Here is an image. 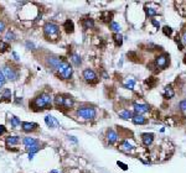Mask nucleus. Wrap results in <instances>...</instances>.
Returning <instances> with one entry per match:
<instances>
[{
	"mask_svg": "<svg viewBox=\"0 0 186 173\" xmlns=\"http://www.w3.org/2000/svg\"><path fill=\"white\" fill-rule=\"evenodd\" d=\"M52 104V97L47 93L40 94L39 97H36L32 101V105L35 108H37V110H44V109H49V106Z\"/></svg>",
	"mask_w": 186,
	"mask_h": 173,
	"instance_id": "f257e3e1",
	"label": "nucleus"
},
{
	"mask_svg": "<svg viewBox=\"0 0 186 173\" xmlns=\"http://www.w3.org/2000/svg\"><path fill=\"white\" fill-rule=\"evenodd\" d=\"M57 73L62 79H70L72 77V73H73V68L66 59H62L60 67L57 68Z\"/></svg>",
	"mask_w": 186,
	"mask_h": 173,
	"instance_id": "f03ea898",
	"label": "nucleus"
},
{
	"mask_svg": "<svg viewBox=\"0 0 186 173\" xmlns=\"http://www.w3.org/2000/svg\"><path fill=\"white\" fill-rule=\"evenodd\" d=\"M44 32H45V36L49 40H56L60 36V27L56 25V23L49 22L45 25Z\"/></svg>",
	"mask_w": 186,
	"mask_h": 173,
	"instance_id": "7ed1b4c3",
	"label": "nucleus"
},
{
	"mask_svg": "<svg viewBox=\"0 0 186 173\" xmlns=\"http://www.w3.org/2000/svg\"><path fill=\"white\" fill-rule=\"evenodd\" d=\"M96 115H97V111L91 106H83V108H80L77 110V116L83 119V120H93Z\"/></svg>",
	"mask_w": 186,
	"mask_h": 173,
	"instance_id": "20e7f679",
	"label": "nucleus"
},
{
	"mask_svg": "<svg viewBox=\"0 0 186 173\" xmlns=\"http://www.w3.org/2000/svg\"><path fill=\"white\" fill-rule=\"evenodd\" d=\"M1 72L5 77V79H8V80L15 82L17 78H19V70L14 67H11V65H5Z\"/></svg>",
	"mask_w": 186,
	"mask_h": 173,
	"instance_id": "39448f33",
	"label": "nucleus"
},
{
	"mask_svg": "<svg viewBox=\"0 0 186 173\" xmlns=\"http://www.w3.org/2000/svg\"><path fill=\"white\" fill-rule=\"evenodd\" d=\"M170 63V56L164 53V55H160L157 57L155 59V65H157L158 68H161V69H165L167 65Z\"/></svg>",
	"mask_w": 186,
	"mask_h": 173,
	"instance_id": "423d86ee",
	"label": "nucleus"
},
{
	"mask_svg": "<svg viewBox=\"0 0 186 173\" xmlns=\"http://www.w3.org/2000/svg\"><path fill=\"white\" fill-rule=\"evenodd\" d=\"M62 62V58L60 57H55V56H50L46 59V64L52 69V70H57V68L60 67V64Z\"/></svg>",
	"mask_w": 186,
	"mask_h": 173,
	"instance_id": "0eeeda50",
	"label": "nucleus"
},
{
	"mask_svg": "<svg viewBox=\"0 0 186 173\" xmlns=\"http://www.w3.org/2000/svg\"><path fill=\"white\" fill-rule=\"evenodd\" d=\"M83 78H85V80L86 82H88V83H96L98 80V78H97V74H96L92 69H89V68H87V69H85L83 70Z\"/></svg>",
	"mask_w": 186,
	"mask_h": 173,
	"instance_id": "6e6552de",
	"label": "nucleus"
},
{
	"mask_svg": "<svg viewBox=\"0 0 186 173\" xmlns=\"http://www.w3.org/2000/svg\"><path fill=\"white\" fill-rule=\"evenodd\" d=\"M133 108H134V111H135V115H143L145 112L149 111V105L147 104H140V103H134L133 104Z\"/></svg>",
	"mask_w": 186,
	"mask_h": 173,
	"instance_id": "1a4fd4ad",
	"label": "nucleus"
},
{
	"mask_svg": "<svg viewBox=\"0 0 186 173\" xmlns=\"http://www.w3.org/2000/svg\"><path fill=\"white\" fill-rule=\"evenodd\" d=\"M118 148H119V150H121V151H123V152H127V153H129V152H130V151L134 148V145L131 144V142H130L129 140H124V141L122 142V144L118 146Z\"/></svg>",
	"mask_w": 186,
	"mask_h": 173,
	"instance_id": "9d476101",
	"label": "nucleus"
},
{
	"mask_svg": "<svg viewBox=\"0 0 186 173\" xmlns=\"http://www.w3.org/2000/svg\"><path fill=\"white\" fill-rule=\"evenodd\" d=\"M21 129L24 132H32L37 129V124L35 122H21Z\"/></svg>",
	"mask_w": 186,
	"mask_h": 173,
	"instance_id": "9b49d317",
	"label": "nucleus"
},
{
	"mask_svg": "<svg viewBox=\"0 0 186 173\" xmlns=\"http://www.w3.org/2000/svg\"><path fill=\"white\" fill-rule=\"evenodd\" d=\"M118 135L116 131H113V130H108V132H107V140H108V144L109 145H113V144H116V142L118 141Z\"/></svg>",
	"mask_w": 186,
	"mask_h": 173,
	"instance_id": "f8f14e48",
	"label": "nucleus"
},
{
	"mask_svg": "<svg viewBox=\"0 0 186 173\" xmlns=\"http://www.w3.org/2000/svg\"><path fill=\"white\" fill-rule=\"evenodd\" d=\"M141 140H143V144L145 146H150L154 141V134H143Z\"/></svg>",
	"mask_w": 186,
	"mask_h": 173,
	"instance_id": "ddd939ff",
	"label": "nucleus"
},
{
	"mask_svg": "<svg viewBox=\"0 0 186 173\" xmlns=\"http://www.w3.org/2000/svg\"><path fill=\"white\" fill-rule=\"evenodd\" d=\"M45 122H46L47 126L51 127V129H53L55 126H57V125H60L57 119L53 117V116H45Z\"/></svg>",
	"mask_w": 186,
	"mask_h": 173,
	"instance_id": "4468645a",
	"label": "nucleus"
},
{
	"mask_svg": "<svg viewBox=\"0 0 186 173\" xmlns=\"http://www.w3.org/2000/svg\"><path fill=\"white\" fill-rule=\"evenodd\" d=\"M131 121H133L135 125H144V124H147V119L143 115H133Z\"/></svg>",
	"mask_w": 186,
	"mask_h": 173,
	"instance_id": "2eb2a0df",
	"label": "nucleus"
},
{
	"mask_svg": "<svg viewBox=\"0 0 186 173\" xmlns=\"http://www.w3.org/2000/svg\"><path fill=\"white\" fill-rule=\"evenodd\" d=\"M70 61L73 63L76 67H78V65L82 64V59H81L80 55H77V53H72V55L70 56Z\"/></svg>",
	"mask_w": 186,
	"mask_h": 173,
	"instance_id": "dca6fc26",
	"label": "nucleus"
},
{
	"mask_svg": "<svg viewBox=\"0 0 186 173\" xmlns=\"http://www.w3.org/2000/svg\"><path fill=\"white\" fill-rule=\"evenodd\" d=\"M163 94L166 99H171V98H174V95H175V92H174V88L171 85H167V87H165Z\"/></svg>",
	"mask_w": 186,
	"mask_h": 173,
	"instance_id": "f3484780",
	"label": "nucleus"
},
{
	"mask_svg": "<svg viewBox=\"0 0 186 173\" xmlns=\"http://www.w3.org/2000/svg\"><path fill=\"white\" fill-rule=\"evenodd\" d=\"M73 104H75V101H73V99H72L71 97H65L63 98V106H62V108L71 109L72 106H73Z\"/></svg>",
	"mask_w": 186,
	"mask_h": 173,
	"instance_id": "a211bd4d",
	"label": "nucleus"
},
{
	"mask_svg": "<svg viewBox=\"0 0 186 173\" xmlns=\"http://www.w3.org/2000/svg\"><path fill=\"white\" fill-rule=\"evenodd\" d=\"M19 142H20L19 136H9V137H6V145H8V146L17 145Z\"/></svg>",
	"mask_w": 186,
	"mask_h": 173,
	"instance_id": "6ab92c4d",
	"label": "nucleus"
},
{
	"mask_svg": "<svg viewBox=\"0 0 186 173\" xmlns=\"http://www.w3.org/2000/svg\"><path fill=\"white\" fill-rule=\"evenodd\" d=\"M82 25H83V28H86V30L93 28L94 27V21H93V19H85L82 21Z\"/></svg>",
	"mask_w": 186,
	"mask_h": 173,
	"instance_id": "aec40b11",
	"label": "nucleus"
},
{
	"mask_svg": "<svg viewBox=\"0 0 186 173\" xmlns=\"http://www.w3.org/2000/svg\"><path fill=\"white\" fill-rule=\"evenodd\" d=\"M118 114H119V116H121L122 119H124V120H128V119L133 117V114H131L129 110H121Z\"/></svg>",
	"mask_w": 186,
	"mask_h": 173,
	"instance_id": "412c9836",
	"label": "nucleus"
},
{
	"mask_svg": "<svg viewBox=\"0 0 186 173\" xmlns=\"http://www.w3.org/2000/svg\"><path fill=\"white\" fill-rule=\"evenodd\" d=\"M22 144L25 145L26 147H29V146H31V145L37 144V141H36L35 139H32V137H24V139H22Z\"/></svg>",
	"mask_w": 186,
	"mask_h": 173,
	"instance_id": "4be33fe9",
	"label": "nucleus"
},
{
	"mask_svg": "<svg viewBox=\"0 0 186 173\" xmlns=\"http://www.w3.org/2000/svg\"><path fill=\"white\" fill-rule=\"evenodd\" d=\"M124 88H127V89H130V90H133L134 89V85H135V80L134 79H131V78H128L127 80L124 82Z\"/></svg>",
	"mask_w": 186,
	"mask_h": 173,
	"instance_id": "5701e85b",
	"label": "nucleus"
},
{
	"mask_svg": "<svg viewBox=\"0 0 186 173\" xmlns=\"http://www.w3.org/2000/svg\"><path fill=\"white\" fill-rule=\"evenodd\" d=\"M40 145H39V142L37 144H35V145H31V146H29V147H26V150H27V152L29 153H32V154H35L37 151H40Z\"/></svg>",
	"mask_w": 186,
	"mask_h": 173,
	"instance_id": "b1692460",
	"label": "nucleus"
},
{
	"mask_svg": "<svg viewBox=\"0 0 186 173\" xmlns=\"http://www.w3.org/2000/svg\"><path fill=\"white\" fill-rule=\"evenodd\" d=\"M63 98L62 95H56L55 98H53V103H55V105L57 106V108H60V106H63Z\"/></svg>",
	"mask_w": 186,
	"mask_h": 173,
	"instance_id": "393cba45",
	"label": "nucleus"
},
{
	"mask_svg": "<svg viewBox=\"0 0 186 173\" xmlns=\"http://www.w3.org/2000/svg\"><path fill=\"white\" fill-rule=\"evenodd\" d=\"M65 30H66V32H73V22H72L71 20H67L65 22V25H63Z\"/></svg>",
	"mask_w": 186,
	"mask_h": 173,
	"instance_id": "a878e982",
	"label": "nucleus"
},
{
	"mask_svg": "<svg viewBox=\"0 0 186 173\" xmlns=\"http://www.w3.org/2000/svg\"><path fill=\"white\" fill-rule=\"evenodd\" d=\"M10 122H11V127H13V129H16L17 126H20V124H21V121L16 116H11L10 117Z\"/></svg>",
	"mask_w": 186,
	"mask_h": 173,
	"instance_id": "bb28decb",
	"label": "nucleus"
},
{
	"mask_svg": "<svg viewBox=\"0 0 186 173\" xmlns=\"http://www.w3.org/2000/svg\"><path fill=\"white\" fill-rule=\"evenodd\" d=\"M113 38H114L116 46H122V43H123V36H122L121 33H116L114 36H113Z\"/></svg>",
	"mask_w": 186,
	"mask_h": 173,
	"instance_id": "cd10ccee",
	"label": "nucleus"
},
{
	"mask_svg": "<svg viewBox=\"0 0 186 173\" xmlns=\"http://www.w3.org/2000/svg\"><path fill=\"white\" fill-rule=\"evenodd\" d=\"M1 98H3V100H10V98H11V90L10 89H4L3 90V94H1Z\"/></svg>",
	"mask_w": 186,
	"mask_h": 173,
	"instance_id": "c85d7f7f",
	"label": "nucleus"
},
{
	"mask_svg": "<svg viewBox=\"0 0 186 173\" xmlns=\"http://www.w3.org/2000/svg\"><path fill=\"white\" fill-rule=\"evenodd\" d=\"M111 30L112 31H114L116 33H119V31H121V25H119V23H117V22H111Z\"/></svg>",
	"mask_w": 186,
	"mask_h": 173,
	"instance_id": "c756f323",
	"label": "nucleus"
},
{
	"mask_svg": "<svg viewBox=\"0 0 186 173\" xmlns=\"http://www.w3.org/2000/svg\"><path fill=\"white\" fill-rule=\"evenodd\" d=\"M145 13H147V16H149V17H153L155 15H158V11L155 9H153V8H145Z\"/></svg>",
	"mask_w": 186,
	"mask_h": 173,
	"instance_id": "7c9ffc66",
	"label": "nucleus"
},
{
	"mask_svg": "<svg viewBox=\"0 0 186 173\" xmlns=\"http://www.w3.org/2000/svg\"><path fill=\"white\" fill-rule=\"evenodd\" d=\"M5 40H6V41H13V40H15V35H14V32L8 31L6 35H5Z\"/></svg>",
	"mask_w": 186,
	"mask_h": 173,
	"instance_id": "2f4dec72",
	"label": "nucleus"
},
{
	"mask_svg": "<svg viewBox=\"0 0 186 173\" xmlns=\"http://www.w3.org/2000/svg\"><path fill=\"white\" fill-rule=\"evenodd\" d=\"M9 48V46L6 42H4V41H0V52H5Z\"/></svg>",
	"mask_w": 186,
	"mask_h": 173,
	"instance_id": "473e14b6",
	"label": "nucleus"
},
{
	"mask_svg": "<svg viewBox=\"0 0 186 173\" xmlns=\"http://www.w3.org/2000/svg\"><path fill=\"white\" fill-rule=\"evenodd\" d=\"M163 31H164V33L166 35V36H171V35H172V28L169 27V26H165L163 28Z\"/></svg>",
	"mask_w": 186,
	"mask_h": 173,
	"instance_id": "72a5a7b5",
	"label": "nucleus"
},
{
	"mask_svg": "<svg viewBox=\"0 0 186 173\" xmlns=\"http://www.w3.org/2000/svg\"><path fill=\"white\" fill-rule=\"evenodd\" d=\"M5 77H4V74H3V72L0 70V88H3L4 87V84H5Z\"/></svg>",
	"mask_w": 186,
	"mask_h": 173,
	"instance_id": "f704fd0d",
	"label": "nucleus"
},
{
	"mask_svg": "<svg viewBox=\"0 0 186 173\" xmlns=\"http://www.w3.org/2000/svg\"><path fill=\"white\" fill-rule=\"evenodd\" d=\"M179 106H180V109L185 111L186 110V99H184L182 101H180V105Z\"/></svg>",
	"mask_w": 186,
	"mask_h": 173,
	"instance_id": "c9c22d12",
	"label": "nucleus"
},
{
	"mask_svg": "<svg viewBox=\"0 0 186 173\" xmlns=\"http://www.w3.org/2000/svg\"><path fill=\"white\" fill-rule=\"evenodd\" d=\"M26 47H29L30 50H35V45L32 42H30V41H26Z\"/></svg>",
	"mask_w": 186,
	"mask_h": 173,
	"instance_id": "e433bc0d",
	"label": "nucleus"
},
{
	"mask_svg": "<svg viewBox=\"0 0 186 173\" xmlns=\"http://www.w3.org/2000/svg\"><path fill=\"white\" fill-rule=\"evenodd\" d=\"M4 30H5V23L3 21H0V33H1Z\"/></svg>",
	"mask_w": 186,
	"mask_h": 173,
	"instance_id": "4c0bfd02",
	"label": "nucleus"
},
{
	"mask_svg": "<svg viewBox=\"0 0 186 173\" xmlns=\"http://www.w3.org/2000/svg\"><path fill=\"white\" fill-rule=\"evenodd\" d=\"M5 132V127L3 126V125H0V135H3Z\"/></svg>",
	"mask_w": 186,
	"mask_h": 173,
	"instance_id": "58836bf2",
	"label": "nucleus"
},
{
	"mask_svg": "<svg viewBox=\"0 0 186 173\" xmlns=\"http://www.w3.org/2000/svg\"><path fill=\"white\" fill-rule=\"evenodd\" d=\"M13 57L16 59V61H19V59H20V58H19V56H17V53H16V52H13Z\"/></svg>",
	"mask_w": 186,
	"mask_h": 173,
	"instance_id": "ea45409f",
	"label": "nucleus"
},
{
	"mask_svg": "<svg viewBox=\"0 0 186 173\" xmlns=\"http://www.w3.org/2000/svg\"><path fill=\"white\" fill-rule=\"evenodd\" d=\"M182 42L186 45V31L184 32V35H182Z\"/></svg>",
	"mask_w": 186,
	"mask_h": 173,
	"instance_id": "a19ab883",
	"label": "nucleus"
},
{
	"mask_svg": "<svg viewBox=\"0 0 186 173\" xmlns=\"http://www.w3.org/2000/svg\"><path fill=\"white\" fill-rule=\"evenodd\" d=\"M152 22H153V23H154V25H155V26H157V27L159 28V26H160V25H159V22H158L157 20H152Z\"/></svg>",
	"mask_w": 186,
	"mask_h": 173,
	"instance_id": "79ce46f5",
	"label": "nucleus"
},
{
	"mask_svg": "<svg viewBox=\"0 0 186 173\" xmlns=\"http://www.w3.org/2000/svg\"><path fill=\"white\" fill-rule=\"evenodd\" d=\"M118 164H119V166H122V168H123V169H127V166H125L124 163H122V162H118Z\"/></svg>",
	"mask_w": 186,
	"mask_h": 173,
	"instance_id": "37998d69",
	"label": "nucleus"
},
{
	"mask_svg": "<svg viewBox=\"0 0 186 173\" xmlns=\"http://www.w3.org/2000/svg\"><path fill=\"white\" fill-rule=\"evenodd\" d=\"M70 139H71V140H72V141H73V142H77V140H76V139H75V137H73V136H71V137H70Z\"/></svg>",
	"mask_w": 186,
	"mask_h": 173,
	"instance_id": "c03bdc74",
	"label": "nucleus"
},
{
	"mask_svg": "<svg viewBox=\"0 0 186 173\" xmlns=\"http://www.w3.org/2000/svg\"><path fill=\"white\" fill-rule=\"evenodd\" d=\"M50 173H58V172H57V171H51Z\"/></svg>",
	"mask_w": 186,
	"mask_h": 173,
	"instance_id": "a18cd8bd",
	"label": "nucleus"
},
{
	"mask_svg": "<svg viewBox=\"0 0 186 173\" xmlns=\"http://www.w3.org/2000/svg\"><path fill=\"white\" fill-rule=\"evenodd\" d=\"M185 63H186V56H185Z\"/></svg>",
	"mask_w": 186,
	"mask_h": 173,
	"instance_id": "49530a36",
	"label": "nucleus"
}]
</instances>
